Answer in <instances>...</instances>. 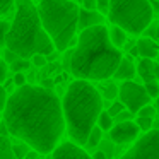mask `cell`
I'll return each instance as SVG.
<instances>
[{"mask_svg": "<svg viewBox=\"0 0 159 159\" xmlns=\"http://www.w3.org/2000/svg\"><path fill=\"white\" fill-rule=\"evenodd\" d=\"M4 123L11 135L46 156L55 151L67 130L62 99L48 87L29 84L11 94Z\"/></svg>", "mask_w": 159, "mask_h": 159, "instance_id": "obj_1", "label": "cell"}, {"mask_svg": "<svg viewBox=\"0 0 159 159\" xmlns=\"http://www.w3.org/2000/svg\"><path fill=\"white\" fill-rule=\"evenodd\" d=\"M121 58L120 48L115 46L110 38V29L104 24L91 26L82 29L77 38L70 74L75 75V79L106 80L115 75Z\"/></svg>", "mask_w": 159, "mask_h": 159, "instance_id": "obj_2", "label": "cell"}, {"mask_svg": "<svg viewBox=\"0 0 159 159\" xmlns=\"http://www.w3.org/2000/svg\"><path fill=\"white\" fill-rule=\"evenodd\" d=\"M63 115L67 121V132L70 140L86 145L91 130L98 125L103 111V94L91 80L75 79L69 84L62 99Z\"/></svg>", "mask_w": 159, "mask_h": 159, "instance_id": "obj_3", "label": "cell"}, {"mask_svg": "<svg viewBox=\"0 0 159 159\" xmlns=\"http://www.w3.org/2000/svg\"><path fill=\"white\" fill-rule=\"evenodd\" d=\"M4 46L21 58L31 60L33 55H52L55 43L43 26L39 11L31 0H16V14Z\"/></svg>", "mask_w": 159, "mask_h": 159, "instance_id": "obj_4", "label": "cell"}, {"mask_svg": "<svg viewBox=\"0 0 159 159\" xmlns=\"http://www.w3.org/2000/svg\"><path fill=\"white\" fill-rule=\"evenodd\" d=\"M38 11L57 52H67L79 29V5L74 0H41Z\"/></svg>", "mask_w": 159, "mask_h": 159, "instance_id": "obj_5", "label": "cell"}, {"mask_svg": "<svg viewBox=\"0 0 159 159\" xmlns=\"http://www.w3.org/2000/svg\"><path fill=\"white\" fill-rule=\"evenodd\" d=\"M110 21L130 34H140L149 28L154 16L151 0H111Z\"/></svg>", "mask_w": 159, "mask_h": 159, "instance_id": "obj_6", "label": "cell"}, {"mask_svg": "<svg viewBox=\"0 0 159 159\" xmlns=\"http://www.w3.org/2000/svg\"><path fill=\"white\" fill-rule=\"evenodd\" d=\"M120 159H159V128L139 137Z\"/></svg>", "mask_w": 159, "mask_h": 159, "instance_id": "obj_7", "label": "cell"}, {"mask_svg": "<svg viewBox=\"0 0 159 159\" xmlns=\"http://www.w3.org/2000/svg\"><path fill=\"white\" fill-rule=\"evenodd\" d=\"M118 99L123 101V104L135 115L139 113L140 108L151 103L152 98L149 96L147 89L144 84L134 82V80H123L120 86V93H118Z\"/></svg>", "mask_w": 159, "mask_h": 159, "instance_id": "obj_8", "label": "cell"}, {"mask_svg": "<svg viewBox=\"0 0 159 159\" xmlns=\"http://www.w3.org/2000/svg\"><path fill=\"white\" fill-rule=\"evenodd\" d=\"M140 127L137 125V121H116L115 127L110 130V139L115 144H132L139 139L140 134Z\"/></svg>", "mask_w": 159, "mask_h": 159, "instance_id": "obj_9", "label": "cell"}, {"mask_svg": "<svg viewBox=\"0 0 159 159\" xmlns=\"http://www.w3.org/2000/svg\"><path fill=\"white\" fill-rule=\"evenodd\" d=\"M52 159H93V156L87 154L82 145L74 140H65L60 142L52 152Z\"/></svg>", "mask_w": 159, "mask_h": 159, "instance_id": "obj_10", "label": "cell"}, {"mask_svg": "<svg viewBox=\"0 0 159 159\" xmlns=\"http://www.w3.org/2000/svg\"><path fill=\"white\" fill-rule=\"evenodd\" d=\"M137 74L144 82L159 79V62L154 58H142L137 65Z\"/></svg>", "mask_w": 159, "mask_h": 159, "instance_id": "obj_11", "label": "cell"}, {"mask_svg": "<svg viewBox=\"0 0 159 159\" xmlns=\"http://www.w3.org/2000/svg\"><path fill=\"white\" fill-rule=\"evenodd\" d=\"M135 72H137V69H135L132 58H130V57H123L113 77L116 80H132V79H134V75H135Z\"/></svg>", "mask_w": 159, "mask_h": 159, "instance_id": "obj_12", "label": "cell"}, {"mask_svg": "<svg viewBox=\"0 0 159 159\" xmlns=\"http://www.w3.org/2000/svg\"><path fill=\"white\" fill-rule=\"evenodd\" d=\"M103 14L96 11H89V9H80V17H79V29H86L96 24H103Z\"/></svg>", "mask_w": 159, "mask_h": 159, "instance_id": "obj_13", "label": "cell"}, {"mask_svg": "<svg viewBox=\"0 0 159 159\" xmlns=\"http://www.w3.org/2000/svg\"><path fill=\"white\" fill-rule=\"evenodd\" d=\"M137 48L142 58H157L159 45L151 38H140L137 41Z\"/></svg>", "mask_w": 159, "mask_h": 159, "instance_id": "obj_14", "label": "cell"}, {"mask_svg": "<svg viewBox=\"0 0 159 159\" xmlns=\"http://www.w3.org/2000/svg\"><path fill=\"white\" fill-rule=\"evenodd\" d=\"M0 159H16L14 144L9 139V130L5 123H2V135H0Z\"/></svg>", "mask_w": 159, "mask_h": 159, "instance_id": "obj_15", "label": "cell"}, {"mask_svg": "<svg viewBox=\"0 0 159 159\" xmlns=\"http://www.w3.org/2000/svg\"><path fill=\"white\" fill-rule=\"evenodd\" d=\"M110 38H111V41H113V45L120 48V46H123L125 41H127V31H125L123 28H120V26L113 24L110 28Z\"/></svg>", "mask_w": 159, "mask_h": 159, "instance_id": "obj_16", "label": "cell"}, {"mask_svg": "<svg viewBox=\"0 0 159 159\" xmlns=\"http://www.w3.org/2000/svg\"><path fill=\"white\" fill-rule=\"evenodd\" d=\"M103 128L99 127V125H96V127L91 130V134H89V137H87V142H86V145L84 147L86 149H96L98 145L101 144V140H103Z\"/></svg>", "mask_w": 159, "mask_h": 159, "instance_id": "obj_17", "label": "cell"}, {"mask_svg": "<svg viewBox=\"0 0 159 159\" xmlns=\"http://www.w3.org/2000/svg\"><path fill=\"white\" fill-rule=\"evenodd\" d=\"M98 125L103 128L104 132H110L115 127V116H111L110 111H101L99 118H98Z\"/></svg>", "mask_w": 159, "mask_h": 159, "instance_id": "obj_18", "label": "cell"}, {"mask_svg": "<svg viewBox=\"0 0 159 159\" xmlns=\"http://www.w3.org/2000/svg\"><path fill=\"white\" fill-rule=\"evenodd\" d=\"M31 145L26 144V142L21 140V144H14V152H16V157L17 159H24L26 156L29 154V151H31Z\"/></svg>", "mask_w": 159, "mask_h": 159, "instance_id": "obj_19", "label": "cell"}, {"mask_svg": "<svg viewBox=\"0 0 159 159\" xmlns=\"http://www.w3.org/2000/svg\"><path fill=\"white\" fill-rule=\"evenodd\" d=\"M135 121H137V125L140 127L142 132L152 130V125H154V118H151V116H137Z\"/></svg>", "mask_w": 159, "mask_h": 159, "instance_id": "obj_20", "label": "cell"}, {"mask_svg": "<svg viewBox=\"0 0 159 159\" xmlns=\"http://www.w3.org/2000/svg\"><path fill=\"white\" fill-rule=\"evenodd\" d=\"M11 69H12V72H24L26 69H29L28 58H17L16 62L11 63Z\"/></svg>", "mask_w": 159, "mask_h": 159, "instance_id": "obj_21", "label": "cell"}, {"mask_svg": "<svg viewBox=\"0 0 159 159\" xmlns=\"http://www.w3.org/2000/svg\"><path fill=\"white\" fill-rule=\"evenodd\" d=\"M144 86H145V89H147V93H149V96L151 98H157L159 96V82L157 80H149V82H144Z\"/></svg>", "mask_w": 159, "mask_h": 159, "instance_id": "obj_22", "label": "cell"}, {"mask_svg": "<svg viewBox=\"0 0 159 159\" xmlns=\"http://www.w3.org/2000/svg\"><path fill=\"white\" fill-rule=\"evenodd\" d=\"M156 115H157V110H156V106L149 103V104H145L144 108H140V110H139L137 116H151V118H154Z\"/></svg>", "mask_w": 159, "mask_h": 159, "instance_id": "obj_23", "label": "cell"}, {"mask_svg": "<svg viewBox=\"0 0 159 159\" xmlns=\"http://www.w3.org/2000/svg\"><path fill=\"white\" fill-rule=\"evenodd\" d=\"M118 93H120V87H116L113 82L106 84V86H104V89H103V94H104L106 98H110V99L116 98V96H118Z\"/></svg>", "mask_w": 159, "mask_h": 159, "instance_id": "obj_24", "label": "cell"}, {"mask_svg": "<svg viewBox=\"0 0 159 159\" xmlns=\"http://www.w3.org/2000/svg\"><path fill=\"white\" fill-rule=\"evenodd\" d=\"M125 108H127V106L123 104V101H120V99H118V101H113V104L110 106V110H108V111H110V115H111V116H116V115H120L121 111L125 110Z\"/></svg>", "mask_w": 159, "mask_h": 159, "instance_id": "obj_25", "label": "cell"}, {"mask_svg": "<svg viewBox=\"0 0 159 159\" xmlns=\"http://www.w3.org/2000/svg\"><path fill=\"white\" fill-rule=\"evenodd\" d=\"M12 82H14V86H16V87H22V86H26V75H24V72H14Z\"/></svg>", "mask_w": 159, "mask_h": 159, "instance_id": "obj_26", "label": "cell"}, {"mask_svg": "<svg viewBox=\"0 0 159 159\" xmlns=\"http://www.w3.org/2000/svg\"><path fill=\"white\" fill-rule=\"evenodd\" d=\"M31 62H33L34 67H45L46 65V55H43V53H36V55H33Z\"/></svg>", "mask_w": 159, "mask_h": 159, "instance_id": "obj_27", "label": "cell"}, {"mask_svg": "<svg viewBox=\"0 0 159 159\" xmlns=\"http://www.w3.org/2000/svg\"><path fill=\"white\" fill-rule=\"evenodd\" d=\"M110 7H111V0H98V11L101 14H110Z\"/></svg>", "mask_w": 159, "mask_h": 159, "instance_id": "obj_28", "label": "cell"}, {"mask_svg": "<svg viewBox=\"0 0 159 159\" xmlns=\"http://www.w3.org/2000/svg\"><path fill=\"white\" fill-rule=\"evenodd\" d=\"M7 74H9V65H7V60H0V80L5 82L7 80Z\"/></svg>", "mask_w": 159, "mask_h": 159, "instance_id": "obj_29", "label": "cell"}, {"mask_svg": "<svg viewBox=\"0 0 159 159\" xmlns=\"http://www.w3.org/2000/svg\"><path fill=\"white\" fill-rule=\"evenodd\" d=\"M14 5V0H0V14L5 16Z\"/></svg>", "mask_w": 159, "mask_h": 159, "instance_id": "obj_30", "label": "cell"}, {"mask_svg": "<svg viewBox=\"0 0 159 159\" xmlns=\"http://www.w3.org/2000/svg\"><path fill=\"white\" fill-rule=\"evenodd\" d=\"M82 2L84 9H89V11H96L98 9V0H80Z\"/></svg>", "mask_w": 159, "mask_h": 159, "instance_id": "obj_31", "label": "cell"}, {"mask_svg": "<svg viewBox=\"0 0 159 159\" xmlns=\"http://www.w3.org/2000/svg\"><path fill=\"white\" fill-rule=\"evenodd\" d=\"M93 159H108V154L104 151H96L93 154Z\"/></svg>", "mask_w": 159, "mask_h": 159, "instance_id": "obj_32", "label": "cell"}, {"mask_svg": "<svg viewBox=\"0 0 159 159\" xmlns=\"http://www.w3.org/2000/svg\"><path fill=\"white\" fill-rule=\"evenodd\" d=\"M38 156H39V152L34 151V149H31V151H29V154L26 156L24 159H38Z\"/></svg>", "mask_w": 159, "mask_h": 159, "instance_id": "obj_33", "label": "cell"}, {"mask_svg": "<svg viewBox=\"0 0 159 159\" xmlns=\"http://www.w3.org/2000/svg\"><path fill=\"white\" fill-rule=\"evenodd\" d=\"M53 84H55V82H53L52 79H45V80L41 82V86H45V87H48V89H52V87H53Z\"/></svg>", "mask_w": 159, "mask_h": 159, "instance_id": "obj_34", "label": "cell"}, {"mask_svg": "<svg viewBox=\"0 0 159 159\" xmlns=\"http://www.w3.org/2000/svg\"><path fill=\"white\" fill-rule=\"evenodd\" d=\"M130 53H132V55H134V57H137V55H140V53H139V48H137V45H135V46H134V48H132V50H130Z\"/></svg>", "mask_w": 159, "mask_h": 159, "instance_id": "obj_35", "label": "cell"}, {"mask_svg": "<svg viewBox=\"0 0 159 159\" xmlns=\"http://www.w3.org/2000/svg\"><path fill=\"white\" fill-rule=\"evenodd\" d=\"M152 7H154V11H159V2H156V0H151Z\"/></svg>", "mask_w": 159, "mask_h": 159, "instance_id": "obj_36", "label": "cell"}, {"mask_svg": "<svg viewBox=\"0 0 159 159\" xmlns=\"http://www.w3.org/2000/svg\"><path fill=\"white\" fill-rule=\"evenodd\" d=\"M154 106H156V110H157V115H159V96L156 98V103H154Z\"/></svg>", "mask_w": 159, "mask_h": 159, "instance_id": "obj_37", "label": "cell"}, {"mask_svg": "<svg viewBox=\"0 0 159 159\" xmlns=\"http://www.w3.org/2000/svg\"><path fill=\"white\" fill-rule=\"evenodd\" d=\"M156 36L159 38V24H157V28H156Z\"/></svg>", "mask_w": 159, "mask_h": 159, "instance_id": "obj_38", "label": "cell"}, {"mask_svg": "<svg viewBox=\"0 0 159 159\" xmlns=\"http://www.w3.org/2000/svg\"><path fill=\"white\" fill-rule=\"evenodd\" d=\"M156 60H157V62H159V53H157V58H156Z\"/></svg>", "mask_w": 159, "mask_h": 159, "instance_id": "obj_39", "label": "cell"}]
</instances>
